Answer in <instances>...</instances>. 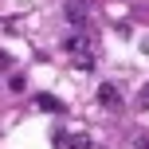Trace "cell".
<instances>
[{
	"label": "cell",
	"mask_w": 149,
	"mask_h": 149,
	"mask_svg": "<svg viewBox=\"0 0 149 149\" xmlns=\"http://www.w3.org/2000/svg\"><path fill=\"white\" fill-rule=\"evenodd\" d=\"M141 51H145V55H149V36H145V39H141Z\"/></svg>",
	"instance_id": "ba28073f"
},
{
	"label": "cell",
	"mask_w": 149,
	"mask_h": 149,
	"mask_svg": "<svg viewBox=\"0 0 149 149\" xmlns=\"http://www.w3.org/2000/svg\"><path fill=\"white\" fill-rule=\"evenodd\" d=\"M67 20L74 24V28H86L90 24V4L86 0H67Z\"/></svg>",
	"instance_id": "3957f363"
},
{
	"label": "cell",
	"mask_w": 149,
	"mask_h": 149,
	"mask_svg": "<svg viewBox=\"0 0 149 149\" xmlns=\"http://www.w3.org/2000/svg\"><path fill=\"white\" fill-rule=\"evenodd\" d=\"M134 106H137V110H149V82H141V86H137V98H134Z\"/></svg>",
	"instance_id": "8992f818"
},
{
	"label": "cell",
	"mask_w": 149,
	"mask_h": 149,
	"mask_svg": "<svg viewBox=\"0 0 149 149\" xmlns=\"http://www.w3.org/2000/svg\"><path fill=\"white\" fill-rule=\"evenodd\" d=\"M63 51H67L71 67H79V71H94V67H98V51H94V39H90L86 31H74V36H67Z\"/></svg>",
	"instance_id": "6da1fadb"
},
{
	"label": "cell",
	"mask_w": 149,
	"mask_h": 149,
	"mask_svg": "<svg viewBox=\"0 0 149 149\" xmlns=\"http://www.w3.org/2000/svg\"><path fill=\"white\" fill-rule=\"evenodd\" d=\"M36 106H39V110H47V114H59V110H63V102H59L55 94H36Z\"/></svg>",
	"instance_id": "5b68a950"
},
{
	"label": "cell",
	"mask_w": 149,
	"mask_h": 149,
	"mask_svg": "<svg viewBox=\"0 0 149 149\" xmlns=\"http://www.w3.org/2000/svg\"><path fill=\"white\" fill-rule=\"evenodd\" d=\"M59 145L63 149H94L86 134H59Z\"/></svg>",
	"instance_id": "277c9868"
},
{
	"label": "cell",
	"mask_w": 149,
	"mask_h": 149,
	"mask_svg": "<svg viewBox=\"0 0 149 149\" xmlns=\"http://www.w3.org/2000/svg\"><path fill=\"white\" fill-rule=\"evenodd\" d=\"M0 67H12V59H8V55H4V51H0Z\"/></svg>",
	"instance_id": "52a82bcc"
},
{
	"label": "cell",
	"mask_w": 149,
	"mask_h": 149,
	"mask_svg": "<svg viewBox=\"0 0 149 149\" xmlns=\"http://www.w3.org/2000/svg\"><path fill=\"white\" fill-rule=\"evenodd\" d=\"M94 98H98V106H102V110H122V106H126V98H122V90L114 86V82H102Z\"/></svg>",
	"instance_id": "7a4b0ae2"
}]
</instances>
